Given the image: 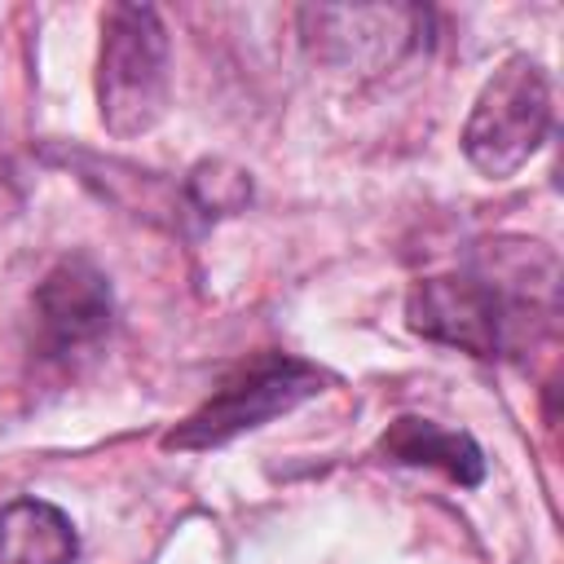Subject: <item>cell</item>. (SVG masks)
Listing matches in <instances>:
<instances>
[{
    "mask_svg": "<svg viewBox=\"0 0 564 564\" xmlns=\"http://www.w3.org/2000/svg\"><path fill=\"white\" fill-rule=\"evenodd\" d=\"M555 278L533 282V269H463L414 282L405 300V322L423 339L463 348L471 357H507L529 344V317L538 295L551 300Z\"/></svg>",
    "mask_w": 564,
    "mask_h": 564,
    "instance_id": "6da1fadb",
    "label": "cell"
},
{
    "mask_svg": "<svg viewBox=\"0 0 564 564\" xmlns=\"http://www.w3.org/2000/svg\"><path fill=\"white\" fill-rule=\"evenodd\" d=\"M167 26L150 4H115L101 18L97 115L110 137H141L167 110Z\"/></svg>",
    "mask_w": 564,
    "mask_h": 564,
    "instance_id": "7a4b0ae2",
    "label": "cell"
},
{
    "mask_svg": "<svg viewBox=\"0 0 564 564\" xmlns=\"http://www.w3.org/2000/svg\"><path fill=\"white\" fill-rule=\"evenodd\" d=\"M555 93L538 57L511 53L476 93L463 123V154L489 181L516 176L551 137Z\"/></svg>",
    "mask_w": 564,
    "mask_h": 564,
    "instance_id": "3957f363",
    "label": "cell"
},
{
    "mask_svg": "<svg viewBox=\"0 0 564 564\" xmlns=\"http://www.w3.org/2000/svg\"><path fill=\"white\" fill-rule=\"evenodd\" d=\"M330 375L304 357L291 352H260L238 375H229L198 410H189L167 436V449H220L242 432H256L273 423L278 414H291L295 405L326 392Z\"/></svg>",
    "mask_w": 564,
    "mask_h": 564,
    "instance_id": "277c9868",
    "label": "cell"
},
{
    "mask_svg": "<svg viewBox=\"0 0 564 564\" xmlns=\"http://www.w3.org/2000/svg\"><path fill=\"white\" fill-rule=\"evenodd\" d=\"M35 313V348L48 361H66L106 339L115 322L110 278L88 256H62L31 295Z\"/></svg>",
    "mask_w": 564,
    "mask_h": 564,
    "instance_id": "5b68a950",
    "label": "cell"
},
{
    "mask_svg": "<svg viewBox=\"0 0 564 564\" xmlns=\"http://www.w3.org/2000/svg\"><path fill=\"white\" fill-rule=\"evenodd\" d=\"M304 40L339 66H383L419 44V9H304Z\"/></svg>",
    "mask_w": 564,
    "mask_h": 564,
    "instance_id": "8992f818",
    "label": "cell"
},
{
    "mask_svg": "<svg viewBox=\"0 0 564 564\" xmlns=\"http://www.w3.org/2000/svg\"><path fill=\"white\" fill-rule=\"evenodd\" d=\"M375 454L405 463V467H436L458 485H480L485 480V454L480 445L458 432L445 427L436 419H419V414H401L388 423V432L379 436Z\"/></svg>",
    "mask_w": 564,
    "mask_h": 564,
    "instance_id": "52a82bcc",
    "label": "cell"
},
{
    "mask_svg": "<svg viewBox=\"0 0 564 564\" xmlns=\"http://www.w3.org/2000/svg\"><path fill=\"white\" fill-rule=\"evenodd\" d=\"M79 533L70 516L44 498H13L0 507V564H75Z\"/></svg>",
    "mask_w": 564,
    "mask_h": 564,
    "instance_id": "ba28073f",
    "label": "cell"
},
{
    "mask_svg": "<svg viewBox=\"0 0 564 564\" xmlns=\"http://www.w3.org/2000/svg\"><path fill=\"white\" fill-rule=\"evenodd\" d=\"M189 198L203 216H225V212H238L251 198V181L242 172L225 167V163H203L189 176Z\"/></svg>",
    "mask_w": 564,
    "mask_h": 564,
    "instance_id": "9c48e42d",
    "label": "cell"
}]
</instances>
